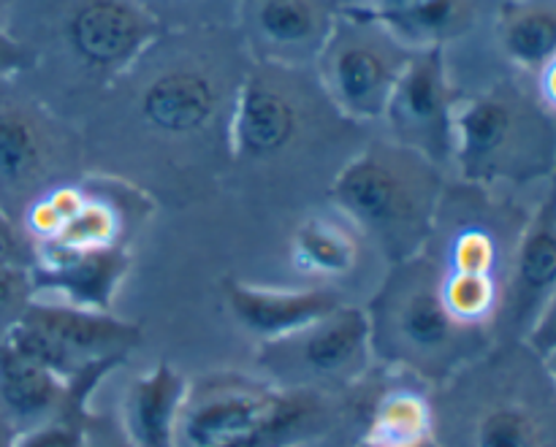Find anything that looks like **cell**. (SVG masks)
Instances as JSON below:
<instances>
[{"instance_id":"obj_1","label":"cell","mask_w":556,"mask_h":447,"mask_svg":"<svg viewBox=\"0 0 556 447\" xmlns=\"http://www.w3.org/2000/svg\"><path fill=\"white\" fill-rule=\"evenodd\" d=\"M250 54L233 27L163 30L90 108L98 157L125 155L119 182L147 171L174 190H199L231 163V119ZM85 144V146H87Z\"/></svg>"},{"instance_id":"obj_2","label":"cell","mask_w":556,"mask_h":447,"mask_svg":"<svg viewBox=\"0 0 556 447\" xmlns=\"http://www.w3.org/2000/svg\"><path fill=\"white\" fill-rule=\"evenodd\" d=\"M5 33L30 52L47 101H81L87 108L161 36V25L134 0H14Z\"/></svg>"},{"instance_id":"obj_3","label":"cell","mask_w":556,"mask_h":447,"mask_svg":"<svg viewBox=\"0 0 556 447\" xmlns=\"http://www.w3.org/2000/svg\"><path fill=\"white\" fill-rule=\"evenodd\" d=\"M440 195V166L394 139L372 141L358 150L331 182L337 209L383 250L391 266L405 264L429 247Z\"/></svg>"},{"instance_id":"obj_4","label":"cell","mask_w":556,"mask_h":447,"mask_svg":"<svg viewBox=\"0 0 556 447\" xmlns=\"http://www.w3.org/2000/svg\"><path fill=\"white\" fill-rule=\"evenodd\" d=\"M334 421L318 391L280 388L244 374H206L188 383L177 447H304Z\"/></svg>"},{"instance_id":"obj_5","label":"cell","mask_w":556,"mask_h":447,"mask_svg":"<svg viewBox=\"0 0 556 447\" xmlns=\"http://www.w3.org/2000/svg\"><path fill=\"white\" fill-rule=\"evenodd\" d=\"M81 161L85 139L68 119L25 76L0 79V212L16 228L33 201L74 182Z\"/></svg>"},{"instance_id":"obj_6","label":"cell","mask_w":556,"mask_h":447,"mask_svg":"<svg viewBox=\"0 0 556 447\" xmlns=\"http://www.w3.org/2000/svg\"><path fill=\"white\" fill-rule=\"evenodd\" d=\"M440 264L429 247L416 258L396 264L369 309L372 353L405 363L427 378L451 372L465 358L478 329L459 325L438 293Z\"/></svg>"},{"instance_id":"obj_7","label":"cell","mask_w":556,"mask_h":447,"mask_svg":"<svg viewBox=\"0 0 556 447\" xmlns=\"http://www.w3.org/2000/svg\"><path fill=\"white\" fill-rule=\"evenodd\" d=\"M337 108L309 68L250 65L231 119V166H264L296 155L326 130Z\"/></svg>"},{"instance_id":"obj_8","label":"cell","mask_w":556,"mask_h":447,"mask_svg":"<svg viewBox=\"0 0 556 447\" xmlns=\"http://www.w3.org/2000/svg\"><path fill=\"white\" fill-rule=\"evenodd\" d=\"M413 54L416 49L402 43L372 11L353 5L340 9L313 71L348 123H378Z\"/></svg>"},{"instance_id":"obj_9","label":"cell","mask_w":556,"mask_h":447,"mask_svg":"<svg viewBox=\"0 0 556 447\" xmlns=\"http://www.w3.org/2000/svg\"><path fill=\"white\" fill-rule=\"evenodd\" d=\"M139 340L141 331L112 312L36 296L3 342L71 383L92 369L117 367Z\"/></svg>"},{"instance_id":"obj_10","label":"cell","mask_w":556,"mask_h":447,"mask_svg":"<svg viewBox=\"0 0 556 447\" xmlns=\"http://www.w3.org/2000/svg\"><path fill=\"white\" fill-rule=\"evenodd\" d=\"M372 358V325L362 307H337L326 318L261 342L258 363L269 383L326 394L345 388L367 374Z\"/></svg>"},{"instance_id":"obj_11","label":"cell","mask_w":556,"mask_h":447,"mask_svg":"<svg viewBox=\"0 0 556 447\" xmlns=\"http://www.w3.org/2000/svg\"><path fill=\"white\" fill-rule=\"evenodd\" d=\"M396 144L418 152L434 166L454 157L456 103L443 47L418 49L396 81L383 114Z\"/></svg>"},{"instance_id":"obj_12","label":"cell","mask_w":556,"mask_h":447,"mask_svg":"<svg viewBox=\"0 0 556 447\" xmlns=\"http://www.w3.org/2000/svg\"><path fill=\"white\" fill-rule=\"evenodd\" d=\"M337 14L334 0H239L233 30L253 63L315 68Z\"/></svg>"},{"instance_id":"obj_13","label":"cell","mask_w":556,"mask_h":447,"mask_svg":"<svg viewBox=\"0 0 556 447\" xmlns=\"http://www.w3.org/2000/svg\"><path fill=\"white\" fill-rule=\"evenodd\" d=\"M525 139H530V119L508 92H483L456 106L454 161L470 182H494L519 174L530 157Z\"/></svg>"},{"instance_id":"obj_14","label":"cell","mask_w":556,"mask_h":447,"mask_svg":"<svg viewBox=\"0 0 556 447\" xmlns=\"http://www.w3.org/2000/svg\"><path fill=\"white\" fill-rule=\"evenodd\" d=\"M112 369H92L65 383L47 367L0 342V418L16 434H25L43 423L58 421L65 412H87L92 388Z\"/></svg>"},{"instance_id":"obj_15","label":"cell","mask_w":556,"mask_h":447,"mask_svg":"<svg viewBox=\"0 0 556 447\" xmlns=\"http://www.w3.org/2000/svg\"><path fill=\"white\" fill-rule=\"evenodd\" d=\"M130 269L128 247L68 250L60 244L33 247V288L58 302L109 312Z\"/></svg>"},{"instance_id":"obj_16","label":"cell","mask_w":556,"mask_h":447,"mask_svg":"<svg viewBox=\"0 0 556 447\" xmlns=\"http://www.w3.org/2000/svg\"><path fill=\"white\" fill-rule=\"evenodd\" d=\"M223 298H226V307L233 320L244 331L258 336L261 342L293 334L340 307V298L326 288L275 291V288H258L233 280V277L223 282Z\"/></svg>"},{"instance_id":"obj_17","label":"cell","mask_w":556,"mask_h":447,"mask_svg":"<svg viewBox=\"0 0 556 447\" xmlns=\"http://www.w3.org/2000/svg\"><path fill=\"white\" fill-rule=\"evenodd\" d=\"M556 291V199L546 201L516 247L508 293L500 298L510 329L527 334Z\"/></svg>"},{"instance_id":"obj_18","label":"cell","mask_w":556,"mask_h":447,"mask_svg":"<svg viewBox=\"0 0 556 447\" xmlns=\"http://www.w3.org/2000/svg\"><path fill=\"white\" fill-rule=\"evenodd\" d=\"M188 380L172 367L157 363L128 385L123 399V426L130 447H177Z\"/></svg>"},{"instance_id":"obj_19","label":"cell","mask_w":556,"mask_h":447,"mask_svg":"<svg viewBox=\"0 0 556 447\" xmlns=\"http://www.w3.org/2000/svg\"><path fill=\"white\" fill-rule=\"evenodd\" d=\"M500 43L521 68H546L556 60V0H514L503 5Z\"/></svg>"},{"instance_id":"obj_20","label":"cell","mask_w":556,"mask_h":447,"mask_svg":"<svg viewBox=\"0 0 556 447\" xmlns=\"http://www.w3.org/2000/svg\"><path fill=\"white\" fill-rule=\"evenodd\" d=\"M434 418L427 396L416 388H391L375 401L362 445L418 447L432 443Z\"/></svg>"},{"instance_id":"obj_21","label":"cell","mask_w":556,"mask_h":447,"mask_svg":"<svg viewBox=\"0 0 556 447\" xmlns=\"http://www.w3.org/2000/svg\"><path fill=\"white\" fill-rule=\"evenodd\" d=\"M293 266L304 274L345 277L358 260V242L342 222L331 217H307L291 239Z\"/></svg>"},{"instance_id":"obj_22","label":"cell","mask_w":556,"mask_h":447,"mask_svg":"<svg viewBox=\"0 0 556 447\" xmlns=\"http://www.w3.org/2000/svg\"><path fill=\"white\" fill-rule=\"evenodd\" d=\"M402 43L410 49L443 47L448 38H456L470 22L467 0H416L400 11L375 14Z\"/></svg>"},{"instance_id":"obj_23","label":"cell","mask_w":556,"mask_h":447,"mask_svg":"<svg viewBox=\"0 0 556 447\" xmlns=\"http://www.w3.org/2000/svg\"><path fill=\"white\" fill-rule=\"evenodd\" d=\"M125 228H128V212H123V199L114 193H103V190L85 188L81 209L63 228V233L47 244H60L68 250L128 247Z\"/></svg>"},{"instance_id":"obj_24","label":"cell","mask_w":556,"mask_h":447,"mask_svg":"<svg viewBox=\"0 0 556 447\" xmlns=\"http://www.w3.org/2000/svg\"><path fill=\"white\" fill-rule=\"evenodd\" d=\"M438 293L445 312L467 329H481L489 318H494L500 309V298H503L497 277L456 274L448 269H440Z\"/></svg>"},{"instance_id":"obj_25","label":"cell","mask_w":556,"mask_h":447,"mask_svg":"<svg viewBox=\"0 0 556 447\" xmlns=\"http://www.w3.org/2000/svg\"><path fill=\"white\" fill-rule=\"evenodd\" d=\"M472 447H541V423L519 401H500L476 418Z\"/></svg>"},{"instance_id":"obj_26","label":"cell","mask_w":556,"mask_h":447,"mask_svg":"<svg viewBox=\"0 0 556 447\" xmlns=\"http://www.w3.org/2000/svg\"><path fill=\"white\" fill-rule=\"evenodd\" d=\"M161 25V30L233 27L239 0H134Z\"/></svg>"},{"instance_id":"obj_27","label":"cell","mask_w":556,"mask_h":447,"mask_svg":"<svg viewBox=\"0 0 556 447\" xmlns=\"http://www.w3.org/2000/svg\"><path fill=\"white\" fill-rule=\"evenodd\" d=\"M443 269L456 274H492L497 269V244L483 228L467 226L451 237Z\"/></svg>"},{"instance_id":"obj_28","label":"cell","mask_w":556,"mask_h":447,"mask_svg":"<svg viewBox=\"0 0 556 447\" xmlns=\"http://www.w3.org/2000/svg\"><path fill=\"white\" fill-rule=\"evenodd\" d=\"M36 298L30 269L22 266H0V342L5 340L16 320L25 315Z\"/></svg>"},{"instance_id":"obj_29","label":"cell","mask_w":556,"mask_h":447,"mask_svg":"<svg viewBox=\"0 0 556 447\" xmlns=\"http://www.w3.org/2000/svg\"><path fill=\"white\" fill-rule=\"evenodd\" d=\"M90 412H65L58 421L16 434L14 447H85V421Z\"/></svg>"},{"instance_id":"obj_30","label":"cell","mask_w":556,"mask_h":447,"mask_svg":"<svg viewBox=\"0 0 556 447\" xmlns=\"http://www.w3.org/2000/svg\"><path fill=\"white\" fill-rule=\"evenodd\" d=\"M0 266L33 269V244L3 212H0Z\"/></svg>"},{"instance_id":"obj_31","label":"cell","mask_w":556,"mask_h":447,"mask_svg":"<svg viewBox=\"0 0 556 447\" xmlns=\"http://www.w3.org/2000/svg\"><path fill=\"white\" fill-rule=\"evenodd\" d=\"M527 345L538 353V356H548L556 350V291L546 302V307L541 309V315L535 318V323L530 325V331L525 334Z\"/></svg>"},{"instance_id":"obj_32","label":"cell","mask_w":556,"mask_h":447,"mask_svg":"<svg viewBox=\"0 0 556 447\" xmlns=\"http://www.w3.org/2000/svg\"><path fill=\"white\" fill-rule=\"evenodd\" d=\"M33 71V58L14 36L0 30V79L27 76Z\"/></svg>"},{"instance_id":"obj_33","label":"cell","mask_w":556,"mask_h":447,"mask_svg":"<svg viewBox=\"0 0 556 447\" xmlns=\"http://www.w3.org/2000/svg\"><path fill=\"white\" fill-rule=\"evenodd\" d=\"M85 447H130V443L125 439V432L119 423H112L109 418L87 416Z\"/></svg>"},{"instance_id":"obj_34","label":"cell","mask_w":556,"mask_h":447,"mask_svg":"<svg viewBox=\"0 0 556 447\" xmlns=\"http://www.w3.org/2000/svg\"><path fill=\"white\" fill-rule=\"evenodd\" d=\"M541 92L543 98H546L548 106L556 108V60H552V63L541 71Z\"/></svg>"},{"instance_id":"obj_35","label":"cell","mask_w":556,"mask_h":447,"mask_svg":"<svg viewBox=\"0 0 556 447\" xmlns=\"http://www.w3.org/2000/svg\"><path fill=\"white\" fill-rule=\"evenodd\" d=\"M410 3H416V0H367L364 9H369L372 14H389V11H400Z\"/></svg>"},{"instance_id":"obj_36","label":"cell","mask_w":556,"mask_h":447,"mask_svg":"<svg viewBox=\"0 0 556 447\" xmlns=\"http://www.w3.org/2000/svg\"><path fill=\"white\" fill-rule=\"evenodd\" d=\"M14 443H16V432L3 421V418H0V447H14Z\"/></svg>"},{"instance_id":"obj_37","label":"cell","mask_w":556,"mask_h":447,"mask_svg":"<svg viewBox=\"0 0 556 447\" xmlns=\"http://www.w3.org/2000/svg\"><path fill=\"white\" fill-rule=\"evenodd\" d=\"M543 361H546V372L552 374V380L556 383V350L548 353V356H543Z\"/></svg>"},{"instance_id":"obj_38","label":"cell","mask_w":556,"mask_h":447,"mask_svg":"<svg viewBox=\"0 0 556 447\" xmlns=\"http://www.w3.org/2000/svg\"><path fill=\"white\" fill-rule=\"evenodd\" d=\"M340 9H353V5H364V0H334Z\"/></svg>"},{"instance_id":"obj_39","label":"cell","mask_w":556,"mask_h":447,"mask_svg":"<svg viewBox=\"0 0 556 447\" xmlns=\"http://www.w3.org/2000/svg\"><path fill=\"white\" fill-rule=\"evenodd\" d=\"M0 30H5V9H0Z\"/></svg>"},{"instance_id":"obj_40","label":"cell","mask_w":556,"mask_h":447,"mask_svg":"<svg viewBox=\"0 0 556 447\" xmlns=\"http://www.w3.org/2000/svg\"><path fill=\"white\" fill-rule=\"evenodd\" d=\"M11 3H14V0H0V9L9 11V5H11Z\"/></svg>"},{"instance_id":"obj_41","label":"cell","mask_w":556,"mask_h":447,"mask_svg":"<svg viewBox=\"0 0 556 447\" xmlns=\"http://www.w3.org/2000/svg\"><path fill=\"white\" fill-rule=\"evenodd\" d=\"M358 447H369V445H358ZM418 447H434V443H427V445H418Z\"/></svg>"},{"instance_id":"obj_42","label":"cell","mask_w":556,"mask_h":447,"mask_svg":"<svg viewBox=\"0 0 556 447\" xmlns=\"http://www.w3.org/2000/svg\"><path fill=\"white\" fill-rule=\"evenodd\" d=\"M554 199H556V193H554Z\"/></svg>"}]
</instances>
